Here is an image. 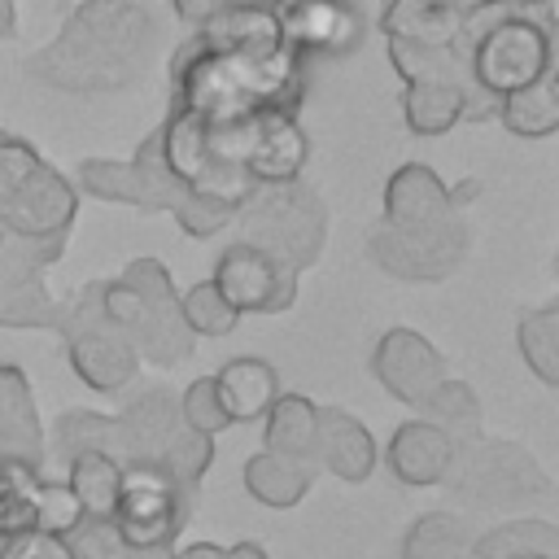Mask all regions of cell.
<instances>
[{
    "label": "cell",
    "instance_id": "obj_15",
    "mask_svg": "<svg viewBox=\"0 0 559 559\" xmlns=\"http://www.w3.org/2000/svg\"><path fill=\"white\" fill-rule=\"evenodd\" d=\"M79 218V188L70 175H61L52 162H39L26 183L13 192V201L0 210V231L9 236H70Z\"/></svg>",
    "mask_w": 559,
    "mask_h": 559
},
{
    "label": "cell",
    "instance_id": "obj_44",
    "mask_svg": "<svg viewBox=\"0 0 559 559\" xmlns=\"http://www.w3.org/2000/svg\"><path fill=\"white\" fill-rule=\"evenodd\" d=\"M231 4H266V9H275V4H284V0H227V9Z\"/></svg>",
    "mask_w": 559,
    "mask_h": 559
},
{
    "label": "cell",
    "instance_id": "obj_3",
    "mask_svg": "<svg viewBox=\"0 0 559 559\" xmlns=\"http://www.w3.org/2000/svg\"><path fill=\"white\" fill-rule=\"evenodd\" d=\"M467 74L493 105L559 66L555 0H480L463 17Z\"/></svg>",
    "mask_w": 559,
    "mask_h": 559
},
{
    "label": "cell",
    "instance_id": "obj_30",
    "mask_svg": "<svg viewBox=\"0 0 559 559\" xmlns=\"http://www.w3.org/2000/svg\"><path fill=\"white\" fill-rule=\"evenodd\" d=\"M515 349H520L524 367H528L546 389L559 384V306H555V301L528 310V314L515 323Z\"/></svg>",
    "mask_w": 559,
    "mask_h": 559
},
{
    "label": "cell",
    "instance_id": "obj_42",
    "mask_svg": "<svg viewBox=\"0 0 559 559\" xmlns=\"http://www.w3.org/2000/svg\"><path fill=\"white\" fill-rule=\"evenodd\" d=\"M175 559H223V546H214V542H192V546H183Z\"/></svg>",
    "mask_w": 559,
    "mask_h": 559
},
{
    "label": "cell",
    "instance_id": "obj_12",
    "mask_svg": "<svg viewBox=\"0 0 559 559\" xmlns=\"http://www.w3.org/2000/svg\"><path fill=\"white\" fill-rule=\"evenodd\" d=\"M445 480L480 507L537 498L550 489V476L537 467V459L528 450H520L511 441H485V437L454 445V463H450Z\"/></svg>",
    "mask_w": 559,
    "mask_h": 559
},
{
    "label": "cell",
    "instance_id": "obj_23",
    "mask_svg": "<svg viewBox=\"0 0 559 559\" xmlns=\"http://www.w3.org/2000/svg\"><path fill=\"white\" fill-rule=\"evenodd\" d=\"M493 118L520 140H550L559 131V66H550L537 83L507 92Z\"/></svg>",
    "mask_w": 559,
    "mask_h": 559
},
{
    "label": "cell",
    "instance_id": "obj_34",
    "mask_svg": "<svg viewBox=\"0 0 559 559\" xmlns=\"http://www.w3.org/2000/svg\"><path fill=\"white\" fill-rule=\"evenodd\" d=\"M236 210H240V205H236V201H227V197L188 192V197H183V205L175 210V223H179V231H183V236L205 240V236H218L223 227H231Z\"/></svg>",
    "mask_w": 559,
    "mask_h": 559
},
{
    "label": "cell",
    "instance_id": "obj_37",
    "mask_svg": "<svg viewBox=\"0 0 559 559\" xmlns=\"http://www.w3.org/2000/svg\"><path fill=\"white\" fill-rule=\"evenodd\" d=\"M70 559H127L131 555V546L118 537V528H114V520H83L70 537Z\"/></svg>",
    "mask_w": 559,
    "mask_h": 559
},
{
    "label": "cell",
    "instance_id": "obj_28",
    "mask_svg": "<svg viewBox=\"0 0 559 559\" xmlns=\"http://www.w3.org/2000/svg\"><path fill=\"white\" fill-rule=\"evenodd\" d=\"M419 415H424L428 424H437L454 445L476 441V437H480V419H485L476 389H472L467 380H450V376H445V380L424 397Z\"/></svg>",
    "mask_w": 559,
    "mask_h": 559
},
{
    "label": "cell",
    "instance_id": "obj_36",
    "mask_svg": "<svg viewBox=\"0 0 559 559\" xmlns=\"http://www.w3.org/2000/svg\"><path fill=\"white\" fill-rule=\"evenodd\" d=\"M83 507L74 498V489L66 480H44L39 485V507H35V528L39 533H57V537H70L79 524H83Z\"/></svg>",
    "mask_w": 559,
    "mask_h": 559
},
{
    "label": "cell",
    "instance_id": "obj_41",
    "mask_svg": "<svg viewBox=\"0 0 559 559\" xmlns=\"http://www.w3.org/2000/svg\"><path fill=\"white\" fill-rule=\"evenodd\" d=\"M0 39H17V0H0Z\"/></svg>",
    "mask_w": 559,
    "mask_h": 559
},
{
    "label": "cell",
    "instance_id": "obj_19",
    "mask_svg": "<svg viewBox=\"0 0 559 559\" xmlns=\"http://www.w3.org/2000/svg\"><path fill=\"white\" fill-rule=\"evenodd\" d=\"M384 463L406 489H428V485L445 480V472L454 463V441L428 419H406L393 428V437L384 445Z\"/></svg>",
    "mask_w": 559,
    "mask_h": 559
},
{
    "label": "cell",
    "instance_id": "obj_45",
    "mask_svg": "<svg viewBox=\"0 0 559 559\" xmlns=\"http://www.w3.org/2000/svg\"><path fill=\"white\" fill-rule=\"evenodd\" d=\"M4 135H9V131H4V127H0V140H4Z\"/></svg>",
    "mask_w": 559,
    "mask_h": 559
},
{
    "label": "cell",
    "instance_id": "obj_2",
    "mask_svg": "<svg viewBox=\"0 0 559 559\" xmlns=\"http://www.w3.org/2000/svg\"><path fill=\"white\" fill-rule=\"evenodd\" d=\"M61 13V31L26 57L35 83L70 96H105L148 70L162 35L148 0H74Z\"/></svg>",
    "mask_w": 559,
    "mask_h": 559
},
{
    "label": "cell",
    "instance_id": "obj_5",
    "mask_svg": "<svg viewBox=\"0 0 559 559\" xmlns=\"http://www.w3.org/2000/svg\"><path fill=\"white\" fill-rule=\"evenodd\" d=\"M231 223H240V240L288 262L297 275L314 266L328 245V205L301 179L253 183V192L240 201Z\"/></svg>",
    "mask_w": 559,
    "mask_h": 559
},
{
    "label": "cell",
    "instance_id": "obj_38",
    "mask_svg": "<svg viewBox=\"0 0 559 559\" xmlns=\"http://www.w3.org/2000/svg\"><path fill=\"white\" fill-rule=\"evenodd\" d=\"M44 157H39V148L31 144V140H22V135H4L0 140V210L13 201V192L26 183V175L39 166Z\"/></svg>",
    "mask_w": 559,
    "mask_h": 559
},
{
    "label": "cell",
    "instance_id": "obj_20",
    "mask_svg": "<svg viewBox=\"0 0 559 559\" xmlns=\"http://www.w3.org/2000/svg\"><path fill=\"white\" fill-rule=\"evenodd\" d=\"M0 454L44 467V424L31 380L17 362H0Z\"/></svg>",
    "mask_w": 559,
    "mask_h": 559
},
{
    "label": "cell",
    "instance_id": "obj_11",
    "mask_svg": "<svg viewBox=\"0 0 559 559\" xmlns=\"http://www.w3.org/2000/svg\"><path fill=\"white\" fill-rule=\"evenodd\" d=\"M188 493L192 489H183L153 463H122V485L109 520L127 546H175L188 520Z\"/></svg>",
    "mask_w": 559,
    "mask_h": 559
},
{
    "label": "cell",
    "instance_id": "obj_26",
    "mask_svg": "<svg viewBox=\"0 0 559 559\" xmlns=\"http://www.w3.org/2000/svg\"><path fill=\"white\" fill-rule=\"evenodd\" d=\"M52 437H57V450L66 459H74V454H109V459L127 463V437H122L118 415L74 406V411H61L57 415Z\"/></svg>",
    "mask_w": 559,
    "mask_h": 559
},
{
    "label": "cell",
    "instance_id": "obj_14",
    "mask_svg": "<svg viewBox=\"0 0 559 559\" xmlns=\"http://www.w3.org/2000/svg\"><path fill=\"white\" fill-rule=\"evenodd\" d=\"M275 22H280L284 44L306 66L349 57L367 35L362 9L354 0H284L275 4Z\"/></svg>",
    "mask_w": 559,
    "mask_h": 559
},
{
    "label": "cell",
    "instance_id": "obj_10",
    "mask_svg": "<svg viewBox=\"0 0 559 559\" xmlns=\"http://www.w3.org/2000/svg\"><path fill=\"white\" fill-rule=\"evenodd\" d=\"M367 258L402 284H441L467 258V227L459 214L428 223V227L376 223L367 236Z\"/></svg>",
    "mask_w": 559,
    "mask_h": 559
},
{
    "label": "cell",
    "instance_id": "obj_7",
    "mask_svg": "<svg viewBox=\"0 0 559 559\" xmlns=\"http://www.w3.org/2000/svg\"><path fill=\"white\" fill-rule=\"evenodd\" d=\"M61 345H66V362L70 371L96 389V393H118L140 376V354L131 349V341L105 319L100 310V293L96 280L79 288V297H70L61 306Z\"/></svg>",
    "mask_w": 559,
    "mask_h": 559
},
{
    "label": "cell",
    "instance_id": "obj_21",
    "mask_svg": "<svg viewBox=\"0 0 559 559\" xmlns=\"http://www.w3.org/2000/svg\"><path fill=\"white\" fill-rule=\"evenodd\" d=\"M314 476H319V463L314 459H288V454H275V450H258L245 459V493L262 507H275V511H288L297 507L310 489H314Z\"/></svg>",
    "mask_w": 559,
    "mask_h": 559
},
{
    "label": "cell",
    "instance_id": "obj_6",
    "mask_svg": "<svg viewBox=\"0 0 559 559\" xmlns=\"http://www.w3.org/2000/svg\"><path fill=\"white\" fill-rule=\"evenodd\" d=\"M127 437V463H153L183 489H197L214 463V437L183 424L179 402L166 389H148L118 415Z\"/></svg>",
    "mask_w": 559,
    "mask_h": 559
},
{
    "label": "cell",
    "instance_id": "obj_18",
    "mask_svg": "<svg viewBox=\"0 0 559 559\" xmlns=\"http://www.w3.org/2000/svg\"><path fill=\"white\" fill-rule=\"evenodd\" d=\"M314 463L323 472H332L345 485H362L376 463H380V445L371 437V428L341 411V406H319V428H314Z\"/></svg>",
    "mask_w": 559,
    "mask_h": 559
},
{
    "label": "cell",
    "instance_id": "obj_29",
    "mask_svg": "<svg viewBox=\"0 0 559 559\" xmlns=\"http://www.w3.org/2000/svg\"><path fill=\"white\" fill-rule=\"evenodd\" d=\"M39 485H44V467L13 459V454H0V542L35 528Z\"/></svg>",
    "mask_w": 559,
    "mask_h": 559
},
{
    "label": "cell",
    "instance_id": "obj_9",
    "mask_svg": "<svg viewBox=\"0 0 559 559\" xmlns=\"http://www.w3.org/2000/svg\"><path fill=\"white\" fill-rule=\"evenodd\" d=\"M70 236H9L0 231V328H48L57 332L61 323V306L48 284L44 271L66 253Z\"/></svg>",
    "mask_w": 559,
    "mask_h": 559
},
{
    "label": "cell",
    "instance_id": "obj_8",
    "mask_svg": "<svg viewBox=\"0 0 559 559\" xmlns=\"http://www.w3.org/2000/svg\"><path fill=\"white\" fill-rule=\"evenodd\" d=\"M74 188L96 197V201H114V205H131L140 214H175L183 205V197L192 192L188 183H179L162 157V135L157 127L140 140V148L131 157H83L74 170Z\"/></svg>",
    "mask_w": 559,
    "mask_h": 559
},
{
    "label": "cell",
    "instance_id": "obj_16",
    "mask_svg": "<svg viewBox=\"0 0 559 559\" xmlns=\"http://www.w3.org/2000/svg\"><path fill=\"white\" fill-rule=\"evenodd\" d=\"M371 376L389 397L419 411L424 397L445 380V358L424 332L389 328L371 349Z\"/></svg>",
    "mask_w": 559,
    "mask_h": 559
},
{
    "label": "cell",
    "instance_id": "obj_33",
    "mask_svg": "<svg viewBox=\"0 0 559 559\" xmlns=\"http://www.w3.org/2000/svg\"><path fill=\"white\" fill-rule=\"evenodd\" d=\"M179 314H183L192 336H210V341L214 336H231L236 323H240V310L214 288V280H201L188 293H179Z\"/></svg>",
    "mask_w": 559,
    "mask_h": 559
},
{
    "label": "cell",
    "instance_id": "obj_46",
    "mask_svg": "<svg viewBox=\"0 0 559 559\" xmlns=\"http://www.w3.org/2000/svg\"><path fill=\"white\" fill-rule=\"evenodd\" d=\"M66 4H74V0H61V9H66Z\"/></svg>",
    "mask_w": 559,
    "mask_h": 559
},
{
    "label": "cell",
    "instance_id": "obj_40",
    "mask_svg": "<svg viewBox=\"0 0 559 559\" xmlns=\"http://www.w3.org/2000/svg\"><path fill=\"white\" fill-rule=\"evenodd\" d=\"M170 9H175V17H179L183 26H201V22H210L214 13H223L227 0H170Z\"/></svg>",
    "mask_w": 559,
    "mask_h": 559
},
{
    "label": "cell",
    "instance_id": "obj_35",
    "mask_svg": "<svg viewBox=\"0 0 559 559\" xmlns=\"http://www.w3.org/2000/svg\"><path fill=\"white\" fill-rule=\"evenodd\" d=\"M179 415H183L188 428H197V432H205V437H218V432L231 428V419H227V411H223V397H218V389H214V376H197V380L183 389Z\"/></svg>",
    "mask_w": 559,
    "mask_h": 559
},
{
    "label": "cell",
    "instance_id": "obj_27",
    "mask_svg": "<svg viewBox=\"0 0 559 559\" xmlns=\"http://www.w3.org/2000/svg\"><path fill=\"white\" fill-rule=\"evenodd\" d=\"M467 559H559V533L550 520H507L472 537Z\"/></svg>",
    "mask_w": 559,
    "mask_h": 559
},
{
    "label": "cell",
    "instance_id": "obj_1",
    "mask_svg": "<svg viewBox=\"0 0 559 559\" xmlns=\"http://www.w3.org/2000/svg\"><path fill=\"white\" fill-rule=\"evenodd\" d=\"M306 61L284 44L275 9L231 4L170 52V109L197 127L240 122L258 109H301Z\"/></svg>",
    "mask_w": 559,
    "mask_h": 559
},
{
    "label": "cell",
    "instance_id": "obj_25",
    "mask_svg": "<svg viewBox=\"0 0 559 559\" xmlns=\"http://www.w3.org/2000/svg\"><path fill=\"white\" fill-rule=\"evenodd\" d=\"M314 428H319V406L306 393H280L262 415V450L288 459H314Z\"/></svg>",
    "mask_w": 559,
    "mask_h": 559
},
{
    "label": "cell",
    "instance_id": "obj_4",
    "mask_svg": "<svg viewBox=\"0 0 559 559\" xmlns=\"http://www.w3.org/2000/svg\"><path fill=\"white\" fill-rule=\"evenodd\" d=\"M105 319L131 341L140 362L175 367L192 354V332L179 314V293L162 258H131L114 280H96Z\"/></svg>",
    "mask_w": 559,
    "mask_h": 559
},
{
    "label": "cell",
    "instance_id": "obj_32",
    "mask_svg": "<svg viewBox=\"0 0 559 559\" xmlns=\"http://www.w3.org/2000/svg\"><path fill=\"white\" fill-rule=\"evenodd\" d=\"M472 533L463 528L459 515L450 511H428L419 515L406 537H402V559H467Z\"/></svg>",
    "mask_w": 559,
    "mask_h": 559
},
{
    "label": "cell",
    "instance_id": "obj_43",
    "mask_svg": "<svg viewBox=\"0 0 559 559\" xmlns=\"http://www.w3.org/2000/svg\"><path fill=\"white\" fill-rule=\"evenodd\" d=\"M223 559H266V550L258 542H236V546H223Z\"/></svg>",
    "mask_w": 559,
    "mask_h": 559
},
{
    "label": "cell",
    "instance_id": "obj_24",
    "mask_svg": "<svg viewBox=\"0 0 559 559\" xmlns=\"http://www.w3.org/2000/svg\"><path fill=\"white\" fill-rule=\"evenodd\" d=\"M402 122L411 135L437 140L459 122H467V96L454 83H437V79L402 83Z\"/></svg>",
    "mask_w": 559,
    "mask_h": 559
},
{
    "label": "cell",
    "instance_id": "obj_31",
    "mask_svg": "<svg viewBox=\"0 0 559 559\" xmlns=\"http://www.w3.org/2000/svg\"><path fill=\"white\" fill-rule=\"evenodd\" d=\"M66 463H70L66 485L74 489L83 515L109 520L114 515V502H118V485H122V463L109 459V454H74Z\"/></svg>",
    "mask_w": 559,
    "mask_h": 559
},
{
    "label": "cell",
    "instance_id": "obj_22",
    "mask_svg": "<svg viewBox=\"0 0 559 559\" xmlns=\"http://www.w3.org/2000/svg\"><path fill=\"white\" fill-rule=\"evenodd\" d=\"M214 389L223 397V411L231 424H253L266 415V406L280 397V371L266 358H231L214 371Z\"/></svg>",
    "mask_w": 559,
    "mask_h": 559
},
{
    "label": "cell",
    "instance_id": "obj_17",
    "mask_svg": "<svg viewBox=\"0 0 559 559\" xmlns=\"http://www.w3.org/2000/svg\"><path fill=\"white\" fill-rule=\"evenodd\" d=\"M459 214V192L428 166V162H402L384 183V218L389 227H428Z\"/></svg>",
    "mask_w": 559,
    "mask_h": 559
},
{
    "label": "cell",
    "instance_id": "obj_13",
    "mask_svg": "<svg viewBox=\"0 0 559 559\" xmlns=\"http://www.w3.org/2000/svg\"><path fill=\"white\" fill-rule=\"evenodd\" d=\"M210 280L240 314H284L297 301V271L249 240L227 245Z\"/></svg>",
    "mask_w": 559,
    "mask_h": 559
},
{
    "label": "cell",
    "instance_id": "obj_39",
    "mask_svg": "<svg viewBox=\"0 0 559 559\" xmlns=\"http://www.w3.org/2000/svg\"><path fill=\"white\" fill-rule=\"evenodd\" d=\"M0 559H70V542L57 533L26 528V533H13L0 542Z\"/></svg>",
    "mask_w": 559,
    "mask_h": 559
}]
</instances>
